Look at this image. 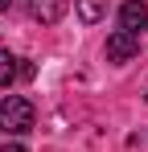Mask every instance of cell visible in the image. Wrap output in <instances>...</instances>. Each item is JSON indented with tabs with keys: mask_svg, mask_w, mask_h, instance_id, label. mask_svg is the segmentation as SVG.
<instances>
[{
	"mask_svg": "<svg viewBox=\"0 0 148 152\" xmlns=\"http://www.w3.org/2000/svg\"><path fill=\"white\" fill-rule=\"evenodd\" d=\"M0 127L12 132V136L29 132V127H33V103L21 99V95H4V99H0Z\"/></svg>",
	"mask_w": 148,
	"mask_h": 152,
	"instance_id": "cell-1",
	"label": "cell"
},
{
	"mask_svg": "<svg viewBox=\"0 0 148 152\" xmlns=\"http://www.w3.org/2000/svg\"><path fill=\"white\" fill-rule=\"evenodd\" d=\"M136 53H140V37H136V33L115 29V33L107 37V58H111V62H132Z\"/></svg>",
	"mask_w": 148,
	"mask_h": 152,
	"instance_id": "cell-2",
	"label": "cell"
},
{
	"mask_svg": "<svg viewBox=\"0 0 148 152\" xmlns=\"http://www.w3.org/2000/svg\"><path fill=\"white\" fill-rule=\"evenodd\" d=\"M25 8H29V17H33V21L53 25V21H62V17H66L70 0H25Z\"/></svg>",
	"mask_w": 148,
	"mask_h": 152,
	"instance_id": "cell-3",
	"label": "cell"
},
{
	"mask_svg": "<svg viewBox=\"0 0 148 152\" xmlns=\"http://www.w3.org/2000/svg\"><path fill=\"white\" fill-rule=\"evenodd\" d=\"M144 25H148V4H144V0H123V8H119V29H127V33L140 37Z\"/></svg>",
	"mask_w": 148,
	"mask_h": 152,
	"instance_id": "cell-4",
	"label": "cell"
},
{
	"mask_svg": "<svg viewBox=\"0 0 148 152\" xmlns=\"http://www.w3.org/2000/svg\"><path fill=\"white\" fill-rule=\"evenodd\" d=\"M103 12H107V4H103V0H78V21H82V25L103 21Z\"/></svg>",
	"mask_w": 148,
	"mask_h": 152,
	"instance_id": "cell-5",
	"label": "cell"
},
{
	"mask_svg": "<svg viewBox=\"0 0 148 152\" xmlns=\"http://www.w3.org/2000/svg\"><path fill=\"white\" fill-rule=\"evenodd\" d=\"M17 74H21V66H17V58H12L8 50H0V86H8V82H12Z\"/></svg>",
	"mask_w": 148,
	"mask_h": 152,
	"instance_id": "cell-6",
	"label": "cell"
},
{
	"mask_svg": "<svg viewBox=\"0 0 148 152\" xmlns=\"http://www.w3.org/2000/svg\"><path fill=\"white\" fill-rule=\"evenodd\" d=\"M0 152H25V144H4Z\"/></svg>",
	"mask_w": 148,
	"mask_h": 152,
	"instance_id": "cell-7",
	"label": "cell"
},
{
	"mask_svg": "<svg viewBox=\"0 0 148 152\" xmlns=\"http://www.w3.org/2000/svg\"><path fill=\"white\" fill-rule=\"evenodd\" d=\"M0 4H8V0H0Z\"/></svg>",
	"mask_w": 148,
	"mask_h": 152,
	"instance_id": "cell-8",
	"label": "cell"
}]
</instances>
